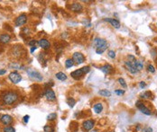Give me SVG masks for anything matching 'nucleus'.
Listing matches in <instances>:
<instances>
[{
  "instance_id": "nucleus-16",
  "label": "nucleus",
  "mask_w": 157,
  "mask_h": 132,
  "mask_svg": "<svg viewBox=\"0 0 157 132\" xmlns=\"http://www.w3.org/2000/svg\"><path fill=\"white\" fill-rule=\"evenodd\" d=\"M105 21L110 23L114 28L118 29L119 27H120V23H119V21L117 19H115V18H105Z\"/></svg>"
},
{
  "instance_id": "nucleus-11",
  "label": "nucleus",
  "mask_w": 157,
  "mask_h": 132,
  "mask_svg": "<svg viewBox=\"0 0 157 132\" xmlns=\"http://www.w3.org/2000/svg\"><path fill=\"white\" fill-rule=\"evenodd\" d=\"M26 22H27V16L25 13H22L15 20V25L16 26H22V25L25 24Z\"/></svg>"
},
{
  "instance_id": "nucleus-39",
  "label": "nucleus",
  "mask_w": 157,
  "mask_h": 132,
  "mask_svg": "<svg viewBox=\"0 0 157 132\" xmlns=\"http://www.w3.org/2000/svg\"><path fill=\"white\" fill-rule=\"evenodd\" d=\"M23 33H25V35H29L30 34V29L25 27V28L23 29Z\"/></svg>"
},
{
  "instance_id": "nucleus-8",
  "label": "nucleus",
  "mask_w": 157,
  "mask_h": 132,
  "mask_svg": "<svg viewBox=\"0 0 157 132\" xmlns=\"http://www.w3.org/2000/svg\"><path fill=\"white\" fill-rule=\"evenodd\" d=\"M95 127V121L93 120H86V121H83L82 123V128L84 131H88L92 130Z\"/></svg>"
},
{
  "instance_id": "nucleus-13",
  "label": "nucleus",
  "mask_w": 157,
  "mask_h": 132,
  "mask_svg": "<svg viewBox=\"0 0 157 132\" xmlns=\"http://www.w3.org/2000/svg\"><path fill=\"white\" fill-rule=\"evenodd\" d=\"M107 43V40H106L105 39H102V38H95L93 40V45L96 47V49L100 48V47L106 45Z\"/></svg>"
},
{
  "instance_id": "nucleus-3",
  "label": "nucleus",
  "mask_w": 157,
  "mask_h": 132,
  "mask_svg": "<svg viewBox=\"0 0 157 132\" xmlns=\"http://www.w3.org/2000/svg\"><path fill=\"white\" fill-rule=\"evenodd\" d=\"M26 73L28 74V76L31 78L33 79V80H35V81L41 82V81H42V79H43L42 76L41 75V73L38 72L37 70H35V69L32 68V67H28V68L26 69Z\"/></svg>"
},
{
  "instance_id": "nucleus-29",
  "label": "nucleus",
  "mask_w": 157,
  "mask_h": 132,
  "mask_svg": "<svg viewBox=\"0 0 157 132\" xmlns=\"http://www.w3.org/2000/svg\"><path fill=\"white\" fill-rule=\"evenodd\" d=\"M143 68H144V61L137 60V62H136V69H137V71L139 72V71H141Z\"/></svg>"
},
{
  "instance_id": "nucleus-37",
  "label": "nucleus",
  "mask_w": 157,
  "mask_h": 132,
  "mask_svg": "<svg viewBox=\"0 0 157 132\" xmlns=\"http://www.w3.org/2000/svg\"><path fill=\"white\" fill-rule=\"evenodd\" d=\"M115 94H117V95H123V94H125V91L121 90V89H117V90L115 91Z\"/></svg>"
},
{
  "instance_id": "nucleus-35",
  "label": "nucleus",
  "mask_w": 157,
  "mask_h": 132,
  "mask_svg": "<svg viewBox=\"0 0 157 132\" xmlns=\"http://www.w3.org/2000/svg\"><path fill=\"white\" fill-rule=\"evenodd\" d=\"M81 69H82V70H83V72H84L85 75H86V74H88V73L90 71V67H88V66H86V67H81Z\"/></svg>"
},
{
  "instance_id": "nucleus-7",
  "label": "nucleus",
  "mask_w": 157,
  "mask_h": 132,
  "mask_svg": "<svg viewBox=\"0 0 157 132\" xmlns=\"http://www.w3.org/2000/svg\"><path fill=\"white\" fill-rule=\"evenodd\" d=\"M136 107L139 109V111H141L142 113H144V115H147V116H150V115L152 114V111H150V109H148L147 107H146L145 105H144V102H142V101H136Z\"/></svg>"
},
{
  "instance_id": "nucleus-38",
  "label": "nucleus",
  "mask_w": 157,
  "mask_h": 132,
  "mask_svg": "<svg viewBox=\"0 0 157 132\" xmlns=\"http://www.w3.org/2000/svg\"><path fill=\"white\" fill-rule=\"evenodd\" d=\"M142 132H153V128L151 127H145L142 129Z\"/></svg>"
},
{
  "instance_id": "nucleus-2",
  "label": "nucleus",
  "mask_w": 157,
  "mask_h": 132,
  "mask_svg": "<svg viewBox=\"0 0 157 132\" xmlns=\"http://www.w3.org/2000/svg\"><path fill=\"white\" fill-rule=\"evenodd\" d=\"M10 53H11V56L13 57L20 60V58H23L25 57L26 52H25V50L22 45H15V46L12 47Z\"/></svg>"
},
{
  "instance_id": "nucleus-1",
  "label": "nucleus",
  "mask_w": 157,
  "mask_h": 132,
  "mask_svg": "<svg viewBox=\"0 0 157 132\" xmlns=\"http://www.w3.org/2000/svg\"><path fill=\"white\" fill-rule=\"evenodd\" d=\"M19 99V94L15 91H6L1 96V100L4 105H13Z\"/></svg>"
},
{
  "instance_id": "nucleus-25",
  "label": "nucleus",
  "mask_w": 157,
  "mask_h": 132,
  "mask_svg": "<svg viewBox=\"0 0 157 132\" xmlns=\"http://www.w3.org/2000/svg\"><path fill=\"white\" fill-rule=\"evenodd\" d=\"M107 47H108V44L107 43L106 45H104V46L100 47V48H98V49H96V53L98 54V55H100V54H102L106 50H107Z\"/></svg>"
},
{
  "instance_id": "nucleus-43",
  "label": "nucleus",
  "mask_w": 157,
  "mask_h": 132,
  "mask_svg": "<svg viewBox=\"0 0 157 132\" xmlns=\"http://www.w3.org/2000/svg\"><path fill=\"white\" fill-rule=\"evenodd\" d=\"M89 132H99V131H98V129H95V128H93V129H92V130H90Z\"/></svg>"
},
{
  "instance_id": "nucleus-21",
  "label": "nucleus",
  "mask_w": 157,
  "mask_h": 132,
  "mask_svg": "<svg viewBox=\"0 0 157 132\" xmlns=\"http://www.w3.org/2000/svg\"><path fill=\"white\" fill-rule=\"evenodd\" d=\"M56 78L58 79V80H61V81H65L66 79H67V75H66L65 73L63 72H58L56 73V75H55Z\"/></svg>"
},
{
  "instance_id": "nucleus-28",
  "label": "nucleus",
  "mask_w": 157,
  "mask_h": 132,
  "mask_svg": "<svg viewBox=\"0 0 157 132\" xmlns=\"http://www.w3.org/2000/svg\"><path fill=\"white\" fill-rule=\"evenodd\" d=\"M43 131L44 132H54L55 131V129H54L53 126L52 125H45V126L43 127Z\"/></svg>"
},
{
  "instance_id": "nucleus-26",
  "label": "nucleus",
  "mask_w": 157,
  "mask_h": 132,
  "mask_svg": "<svg viewBox=\"0 0 157 132\" xmlns=\"http://www.w3.org/2000/svg\"><path fill=\"white\" fill-rule=\"evenodd\" d=\"M74 66V61H73L72 58H67L65 61V67L67 68H71Z\"/></svg>"
},
{
  "instance_id": "nucleus-36",
  "label": "nucleus",
  "mask_w": 157,
  "mask_h": 132,
  "mask_svg": "<svg viewBox=\"0 0 157 132\" xmlns=\"http://www.w3.org/2000/svg\"><path fill=\"white\" fill-rule=\"evenodd\" d=\"M29 119H30V116H29V115H25V116L23 117V122L25 123V124H27L29 121Z\"/></svg>"
},
{
  "instance_id": "nucleus-17",
  "label": "nucleus",
  "mask_w": 157,
  "mask_h": 132,
  "mask_svg": "<svg viewBox=\"0 0 157 132\" xmlns=\"http://www.w3.org/2000/svg\"><path fill=\"white\" fill-rule=\"evenodd\" d=\"M10 40H11V36L7 33H3V34L0 35V42L3 44H6L9 43Z\"/></svg>"
},
{
  "instance_id": "nucleus-15",
  "label": "nucleus",
  "mask_w": 157,
  "mask_h": 132,
  "mask_svg": "<svg viewBox=\"0 0 157 132\" xmlns=\"http://www.w3.org/2000/svg\"><path fill=\"white\" fill-rule=\"evenodd\" d=\"M99 69L104 73V74H106V75H110L114 70L113 67H112L111 65H109V64H105V65H103L102 67H100Z\"/></svg>"
},
{
  "instance_id": "nucleus-14",
  "label": "nucleus",
  "mask_w": 157,
  "mask_h": 132,
  "mask_svg": "<svg viewBox=\"0 0 157 132\" xmlns=\"http://www.w3.org/2000/svg\"><path fill=\"white\" fill-rule=\"evenodd\" d=\"M84 72H83V70L81 68L80 69H76L75 71H73V72L71 73V77H73L74 79H76V80H78V79H81V77L84 76Z\"/></svg>"
},
{
  "instance_id": "nucleus-9",
  "label": "nucleus",
  "mask_w": 157,
  "mask_h": 132,
  "mask_svg": "<svg viewBox=\"0 0 157 132\" xmlns=\"http://www.w3.org/2000/svg\"><path fill=\"white\" fill-rule=\"evenodd\" d=\"M44 96L50 101H54L56 100V94L52 88H47L46 89L45 92H44Z\"/></svg>"
},
{
  "instance_id": "nucleus-22",
  "label": "nucleus",
  "mask_w": 157,
  "mask_h": 132,
  "mask_svg": "<svg viewBox=\"0 0 157 132\" xmlns=\"http://www.w3.org/2000/svg\"><path fill=\"white\" fill-rule=\"evenodd\" d=\"M98 94L103 96V97H110L111 96V92L107 90V89H102V90H100L98 92Z\"/></svg>"
},
{
  "instance_id": "nucleus-12",
  "label": "nucleus",
  "mask_w": 157,
  "mask_h": 132,
  "mask_svg": "<svg viewBox=\"0 0 157 132\" xmlns=\"http://www.w3.org/2000/svg\"><path fill=\"white\" fill-rule=\"evenodd\" d=\"M38 45L42 49V50H49L51 48V43L48 40H46V39H41L39 40L38 41Z\"/></svg>"
},
{
  "instance_id": "nucleus-5",
  "label": "nucleus",
  "mask_w": 157,
  "mask_h": 132,
  "mask_svg": "<svg viewBox=\"0 0 157 132\" xmlns=\"http://www.w3.org/2000/svg\"><path fill=\"white\" fill-rule=\"evenodd\" d=\"M0 122L2 123L5 127L10 126L11 124H13L14 119H13V117L10 116V115L3 114V115H1V117H0Z\"/></svg>"
},
{
  "instance_id": "nucleus-20",
  "label": "nucleus",
  "mask_w": 157,
  "mask_h": 132,
  "mask_svg": "<svg viewBox=\"0 0 157 132\" xmlns=\"http://www.w3.org/2000/svg\"><path fill=\"white\" fill-rule=\"evenodd\" d=\"M125 67H126V68H127V70H128L129 72L131 73V74H136V73H138L137 69H136L134 67H133V66L131 65V64L129 63L128 61L125 62Z\"/></svg>"
},
{
  "instance_id": "nucleus-4",
  "label": "nucleus",
  "mask_w": 157,
  "mask_h": 132,
  "mask_svg": "<svg viewBox=\"0 0 157 132\" xmlns=\"http://www.w3.org/2000/svg\"><path fill=\"white\" fill-rule=\"evenodd\" d=\"M71 58L73 60L74 63L78 64V65H81V64L84 63L85 60H86L85 56L83 55L81 52H75V53H73L72 57H71Z\"/></svg>"
},
{
  "instance_id": "nucleus-31",
  "label": "nucleus",
  "mask_w": 157,
  "mask_h": 132,
  "mask_svg": "<svg viewBox=\"0 0 157 132\" xmlns=\"http://www.w3.org/2000/svg\"><path fill=\"white\" fill-rule=\"evenodd\" d=\"M117 81H118L119 84H120L123 88H127V83H126V81H125L124 78H118V80H117Z\"/></svg>"
},
{
  "instance_id": "nucleus-32",
  "label": "nucleus",
  "mask_w": 157,
  "mask_h": 132,
  "mask_svg": "<svg viewBox=\"0 0 157 132\" xmlns=\"http://www.w3.org/2000/svg\"><path fill=\"white\" fill-rule=\"evenodd\" d=\"M38 43V41H37L36 40H30V41H28V45L30 47H35L36 46V44Z\"/></svg>"
},
{
  "instance_id": "nucleus-6",
  "label": "nucleus",
  "mask_w": 157,
  "mask_h": 132,
  "mask_svg": "<svg viewBox=\"0 0 157 132\" xmlns=\"http://www.w3.org/2000/svg\"><path fill=\"white\" fill-rule=\"evenodd\" d=\"M8 78H9V80L11 81L12 83H14V84H18V83H20L22 81V76L20 75L19 73L16 72V71H14V72H11L9 74V76H8Z\"/></svg>"
},
{
  "instance_id": "nucleus-23",
  "label": "nucleus",
  "mask_w": 157,
  "mask_h": 132,
  "mask_svg": "<svg viewBox=\"0 0 157 132\" xmlns=\"http://www.w3.org/2000/svg\"><path fill=\"white\" fill-rule=\"evenodd\" d=\"M67 104L69 105L70 108H73L76 104V100L72 97H69L67 99Z\"/></svg>"
},
{
  "instance_id": "nucleus-40",
  "label": "nucleus",
  "mask_w": 157,
  "mask_h": 132,
  "mask_svg": "<svg viewBox=\"0 0 157 132\" xmlns=\"http://www.w3.org/2000/svg\"><path fill=\"white\" fill-rule=\"evenodd\" d=\"M139 85H140V88L144 89V88L146 86V84H145V82H140L139 83Z\"/></svg>"
},
{
  "instance_id": "nucleus-30",
  "label": "nucleus",
  "mask_w": 157,
  "mask_h": 132,
  "mask_svg": "<svg viewBox=\"0 0 157 132\" xmlns=\"http://www.w3.org/2000/svg\"><path fill=\"white\" fill-rule=\"evenodd\" d=\"M3 132H15V128L12 126H6V127H4Z\"/></svg>"
},
{
  "instance_id": "nucleus-33",
  "label": "nucleus",
  "mask_w": 157,
  "mask_h": 132,
  "mask_svg": "<svg viewBox=\"0 0 157 132\" xmlns=\"http://www.w3.org/2000/svg\"><path fill=\"white\" fill-rule=\"evenodd\" d=\"M147 70L149 71L150 73H152V74H153V73L155 72V68H154V67H153V65H148Z\"/></svg>"
},
{
  "instance_id": "nucleus-24",
  "label": "nucleus",
  "mask_w": 157,
  "mask_h": 132,
  "mask_svg": "<svg viewBox=\"0 0 157 132\" xmlns=\"http://www.w3.org/2000/svg\"><path fill=\"white\" fill-rule=\"evenodd\" d=\"M152 95L153 94H152V93L150 91H146V92H144L140 94V97L142 98V99H149V98H151Z\"/></svg>"
},
{
  "instance_id": "nucleus-10",
  "label": "nucleus",
  "mask_w": 157,
  "mask_h": 132,
  "mask_svg": "<svg viewBox=\"0 0 157 132\" xmlns=\"http://www.w3.org/2000/svg\"><path fill=\"white\" fill-rule=\"evenodd\" d=\"M69 8H70L71 11L74 12V13H81V12L83 10L82 5L80 4V3H78V2H74V3H72L71 5H70Z\"/></svg>"
},
{
  "instance_id": "nucleus-18",
  "label": "nucleus",
  "mask_w": 157,
  "mask_h": 132,
  "mask_svg": "<svg viewBox=\"0 0 157 132\" xmlns=\"http://www.w3.org/2000/svg\"><path fill=\"white\" fill-rule=\"evenodd\" d=\"M93 111L96 114H100V113L103 111V104H102L101 102L95 104L93 106Z\"/></svg>"
},
{
  "instance_id": "nucleus-27",
  "label": "nucleus",
  "mask_w": 157,
  "mask_h": 132,
  "mask_svg": "<svg viewBox=\"0 0 157 132\" xmlns=\"http://www.w3.org/2000/svg\"><path fill=\"white\" fill-rule=\"evenodd\" d=\"M57 119V113L55 112H52L47 116V121H54Z\"/></svg>"
},
{
  "instance_id": "nucleus-34",
  "label": "nucleus",
  "mask_w": 157,
  "mask_h": 132,
  "mask_svg": "<svg viewBox=\"0 0 157 132\" xmlns=\"http://www.w3.org/2000/svg\"><path fill=\"white\" fill-rule=\"evenodd\" d=\"M109 57H111V58H115L116 57V52L114 50H109L108 53H107Z\"/></svg>"
},
{
  "instance_id": "nucleus-42",
  "label": "nucleus",
  "mask_w": 157,
  "mask_h": 132,
  "mask_svg": "<svg viewBox=\"0 0 157 132\" xmlns=\"http://www.w3.org/2000/svg\"><path fill=\"white\" fill-rule=\"evenodd\" d=\"M6 73V69H0V76L5 75Z\"/></svg>"
},
{
  "instance_id": "nucleus-41",
  "label": "nucleus",
  "mask_w": 157,
  "mask_h": 132,
  "mask_svg": "<svg viewBox=\"0 0 157 132\" xmlns=\"http://www.w3.org/2000/svg\"><path fill=\"white\" fill-rule=\"evenodd\" d=\"M36 50H37V47H36V46H35V47H31V49H30V52H31V53H33V52H35Z\"/></svg>"
},
{
  "instance_id": "nucleus-19",
  "label": "nucleus",
  "mask_w": 157,
  "mask_h": 132,
  "mask_svg": "<svg viewBox=\"0 0 157 132\" xmlns=\"http://www.w3.org/2000/svg\"><path fill=\"white\" fill-rule=\"evenodd\" d=\"M8 67H9V68L18 69V70H23V69H25V67H24L23 65H21L20 63H18V62H11Z\"/></svg>"
}]
</instances>
